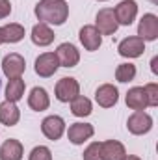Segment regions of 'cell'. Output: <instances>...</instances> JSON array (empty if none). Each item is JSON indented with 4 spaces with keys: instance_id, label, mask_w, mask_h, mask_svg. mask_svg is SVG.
Wrapping results in <instances>:
<instances>
[{
    "instance_id": "1",
    "label": "cell",
    "mask_w": 158,
    "mask_h": 160,
    "mask_svg": "<svg viewBox=\"0 0 158 160\" xmlns=\"http://www.w3.org/2000/svg\"><path fill=\"white\" fill-rule=\"evenodd\" d=\"M36 17L45 24H63L69 17V6L65 0H39L36 4Z\"/></svg>"
},
{
    "instance_id": "2",
    "label": "cell",
    "mask_w": 158,
    "mask_h": 160,
    "mask_svg": "<svg viewBox=\"0 0 158 160\" xmlns=\"http://www.w3.org/2000/svg\"><path fill=\"white\" fill-rule=\"evenodd\" d=\"M117 19H116V13L112 8H102L99 9L97 13V19H95V28L99 30L101 36H112L117 32Z\"/></svg>"
},
{
    "instance_id": "3",
    "label": "cell",
    "mask_w": 158,
    "mask_h": 160,
    "mask_svg": "<svg viewBox=\"0 0 158 160\" xmlns=\"http://www.w3.org/2000/svg\"><path fill=\"white\" fill-rule=\"evenodd\" d=\"M54 91H56V99L60 102H69L80 95V84L73 77H63L62 80H58Z\"/></svg>"
},
{
    "instance_id": "4",
    "label": "cell",
    "mask_w": 158,
    "mask_h": 160,
    "mask_svg": "<svg viewBox=\"0 0 158 160\" xmlns=\"http://www.w3.org/2000/svg\"><path fill=\"white\" fill-rule=\"evenodd\" d=\"M24 69H26V62H24V58L21 56V54H17V52H11V54H7L4 60H2V71H4V75L7 77V78H21V75L24 73Z\"/></svg>"
},
{
    "instance_id": "5",
    "label": "cell",
    "mask_w": 158,
    "mask_h": 160,
    "mask_svg": "<svg viewBox=\"0 0 158 160\" xmlns=\"http://www.w3.org/2000/svg\"><path fill=\"white\" fill-rule=\"evenodd\" d=\"M126 128H128V132H132V134H136V136L147 134V132L153 128V118H151L149 114H145L143 110H138V112H134V114L128 118Z\"/></svg>"
},
{
    "instance_id": "6",
    "label": "cell",
    "mask_w": 158,
    "mask_h": 160,
    "mask_svg": "<svg viewBox=\"0 0 158 160\" xmlns=\"http://www.w3.org/2000/svg\"><path fill=\"white\" fill-rule=\"evenodd\" d=\"M116 13V19H117V24H123V26H130L138 15V4L136 0H123L119 2L114 9Z\"/></svg>"
},
{
    "instance_id": "7",
    "label": "cell",
    "mask_w": 158,
    "mask_h": 160,
    "mask_svg": "<svg viewBox=\"0 0 158 160\" xmlns=\"http://www.w3.org/2000/svg\"><path fill=\"white\" fill-rule=\"evenodd\" d=\"M138 38L143 41H155L158 38V17L153 13H145L138 24Z\"/></svg>"
},
{
    "instance_id": "8",
    "label": "cell",
    "mask_w": 158,
    "mask_h": 160,
    "mask_svg": "<svg viewBox=\"0 0 158 160\" xmlns=\"http://www.w3.org/2000/svg\"><path fill=\"white\" fill-rule=\"evenodd\" d=\"M54 54H56L58 63H60L62 67H75V65H78V62H80L78 50H77V47L71 45V43H62V45L56 48Z\"/></svg>"
},
{
    "instance_id": "9",
    "label": "cell",
    "mask_w": 158,
    "mask_h": 160,
    "mask_svg": "<svg viewBox=\"0 0 158 160\" xmlns=\"http://www.w3.org/2000/svg\"><path fill=\"white\" fill-rule=\"evenodd\" d=\"M58 67H60V63H58V58L54 52H45V54L37 56V60H36V73L43 78L52 77L58 71Z\"/></svg>"
},
{
    "instance_id": "10",
    "label": "cell",
    "mask_w": 158,
    "mask_h": 160,
    "mask_svg": "<svg viewBox=\"0 0 158 160\" xmlns=\"http://www.w3.org/2000/svg\"><path fill=\"white\" fill-rule=\"evenodd\" d=\"M41 130L43 134L48 138V140H60L62 134L65 132V121L62 119L60 116H48L45 118L43 123H41Z\"/></svg>"
},
{
    "instance_id": "11",
    "label": "cell",
    "mask_w": 158,
    "mask_h": 160,
    "mask_svg": "<svg viewBox=\"0 0 158 160\" xmlns=\"http://www.w3.org/2000/svg\"><path fill=\"white\" fill-rule=\"evenodd\" d=\"M117 99H119V91H117V88L112 86V84H102L95 91V101L102 108H112L117 102Z\"/></svg>"
},
{
    "instance_id": "12",
    "label": "cell",
    "mask_w": 158,
    "mask_h": 160,
    "mask_svg": "<svg viewBox=\"0 0 158 160\" xmlns=\"http://www.w3.org/2000/svg\"><path fill=\"white\" fill-rule=\"evenodd\" d=\"M119 54L125 58H138L145 50V41L141 38H125L117 47Z\"/></svg>"
},
{
    "instance_id": "13",
    "label": "cell",
    "mask_w": 158,
    "mask_h": 160,
    "mask_svg": "<svg viewBox=\"0 0 158 160\" xmlns=\"http://www.w3.org/2000/svg\"><path fill=\"white\" fill-rule=\"evenodd\" d=\"M93 132L95 130H93V127L89 123H73L69 127V130H67V138H69L71 143L82 145L86 140H89L93 136Z\"/></svg>"
},
{
    "instance_id": "14",
    "label": "cell",
    "mask_w": 158,
    "mask_h": 160,
    "mask_svg": "<svg viewBox=\"0 0 158 160\" xmlns=\"http://www.w3.org/2000/svg\"><path fill=\"white\" fill-rule=\"evenodd\" d=\"M78 38H80V43L84 45V48L86 50H91V52L97 50L101 47V43H102V36L99 34V30L95 26H84L80 30Z\"/></svg>"
},
{
    "instance_id": "15",
    "label": "cell",
    "mask_w": 158,
    "mask_h": 160,
    "mask_svg": "<svg viewBox=\"0 0 158 160\" xmlns=\"http://www.w3.org/2000/svg\"><path fill=\"white\" fill-rule=\"evenodd\" d=\"M101 157L102 160H123L126 157L125 145L116 140H108L101 143Z\"/></svg>"
},
{
    "instance_id": "16",
    "label": "cell",
    "mask_w": 158,
    "mask_h": 160,
    "mask_svg": "<svg viewBox=\"0 0 158 160\" xmlns=\"http://www.w3.org/2000/svg\"><path fill=\"white\" fill-rule=\"evenodd\" d=\"M19 118H21V112L17 108L15 102L11 101H4L0 104V123L6 125V127H13L19 123Z\"/></svg>"
},
{
    "instance_id": "17",
    "label": "cell",
    "mask_w": 158,
    "mask_h": 160,
    "mask_svg": "<svg viewBox=\"0 0 158 160\" xmlns=\"http://www.w3.org/2000/svg\"><path fill=\"white\" fill-rule=\"evenodd\" d=\"M48 104H50V99H48L47 89H43V88H34V89L30 91V95H28V106H30L32 110L43 112V110L48 108Z\"/></svg>"
},
{
    "instance_id": "18",
    "label": "cell",
    "mask_w": 158,
    "mask_h": 160,
    "mask_svg": "<svg viewBox=\"0 0 158 160\" xmlns=\"http://www.w3.org/2000/svg\"><path fill=\"white\" fill-rule=\"evenodd\" d=\"M126 106L130 110H145L149 104H147V95H145V89L143 88H132L128 89L126 93Z\"/></svg>"
},
{
    "instance_id": "19",
    "label": "cell",
    "mask_w": 158,
    "mask_h": 160,
    "mask_svg": "<svg viewBox=\"0 0 158 160\" xmlns=\"http://www.w3.org/2000/svg\"><path fill=\"white\" fill-rule=\"evenodd\" d=\"M0 160H22V143L19 140H6L0 147Z\"/></svg>"
},
{
    "instance_id": "20",
    "label": "cell",
    "mask_w": 158,
    "mask_h": 160,
    "mask_svg": "<svg viewBox=\"0 0 158 160\" xmlns=\"http://www.w3.org/2000/svg\"><path fill=\"white\" fill-rule=\"evenodd\" d=\"M32 41H34V45H37V47H47V45H50L52 41H54V32L48 28V24H45V22H39V24H36L34 28H32Z\"/></svg>"
},
{
    "instance_id": "21",
    "label": "cell",
    "mask_w": 158,
    "mask_h": 160,
    "mask_svg": "<svg viewBox=\"0 0 158 160\" xmlns=\"http://www.w3.org/2000/svg\"><path fill=\"white\" fill-rule=\"evenodd\" d=\"M22 95H24V80L11 78L7 82V88H6V101L17 102V101L22 99Z\"/></svg>"
},
{
    "instance_id": "22",
    "label": "cell",
    "mask_w": 158,
    "mask_h": 160,
    "mask_svg": "<svg viewBox=\"0 0 158 160\" xmlns=\"http://www.w3.org/2000/svg\"><path fill=\"white\" fill-rule=\"evenodd\" d=\"M24 38V28L17 22H11V24H6L2 28V39L4 43H19V41Z\"/></svg>"
},
{
    "instance_id": "23",
    "label": "cell",
    "mask_w": 158,
    "mask_h": 160,
    "mask_svg": "<svg viewBox=\"0 0 158 160\" xmlns=\"http://www.w3.org/2000/svg\"><path fill=\"white\" fill-rule=\"evenodd\" d=\"M71 112H73V116H77V118H86V116H89L91 114V101L87 99V97H75L73 101H71Z\"/></svg>"
},
{
    "instance_id": "24",
    "label": "cell",
    "mask_w": 158,
    "mask_h": 160,
    "mask_svg": "<svg viewBox=\"0 0 158 160\" xmlns=\"http://www.w3.org/2000/svg\"><path fill=\"white\" fill-rule=\"evenodd\" d=\"M134 77H136V65H132V63H121V65H117L116 78L119 82H130V80H134Z\"/></svg>"
},
{
    "instance_id": "25",
    "label": "cell",
    "mask_w": 158,
    "mask_h": 160,
    "mask_svg": "<svg viewBox=\"0 0 158 160\" xmlns=\"http://www.w3.org/2000/svg\"><path fill=\"white\" fill-rule=\"evenodd\" d=\"M28 160H52V153H50L48 147H45V145H37V147L32 149L30 158Z\"/></svg>"
},
{
    "instance_id": "26",
    "label": "cell",
    "mask_w": 158,
    "mask_h": 160,
    "mask_svg": "<svg viewBox=\"0 0 158 160\" xmlns=\"http://www.w3.org/2000/svg\"><path fill=\"white\" fill-rule=\"evenodd\" d=\"M84 160H102V157H101V143L99 142H93V143H89L86 147Z\"/></svg>"
},
{
    "instance_id": "27",
    "label": "cell",
    "mask_w": 158,
    "mask_h": 160,
    "mask_svg": "<svg viewBox=\"0 0 158 160\" xmlns=\"http://www.w3.org/2000/svg\"><path fill=\"white\" fill-rule=\"evenodd\" d=\"M143 89H145V95H147V104L149 106H158V84L151 82Z\"/></svg>"
},
{
    "instance_id": "28",
    "label": "cell",
    "mask_w": 158,
    "mask_h": 160,
    "mask_svg": "<svg viewBox=\"0 0 158 160\" xmlns=\"http://www.w3.org/2000/svg\"><path fill=\"white\" fill-rule=\"evenodd\" d=\"M11 13V4L9 0H0V19H6Z\"/></svg>"
},
{
    "instance_id": "29",
    "label": "cell",
    "mask_w": 158,
    "mask_h": 160,
    "mask_svg": "<svg viewBox=\"0 0 158 160\" xmlns=\"http://www.w3.org/2000/svg\"><path fill=\"white\" fill-rule=\"evenodd\" d=\"M156 63H158V58L155 56V58H153V62H151V69H153V73H155V75L158 73V69H156Z\"/></svg>"
},
{
    "instance_id": "30",
    "label": "cell",
    "mask_w": 158,
    "mask_h": 160,
    "mask_svg": "<svg viewBox=\"0 0 158 160\" xmlns=\"http://www.w3.org/2000/svg\"><path fill=\"white\" fill-rule=\"evenodd\" d=\"M123 160H141V158H140V157H134V155H126Z\"/></svg>"
},
{
    "instance_id": "31",
    "label": "cell",
    "mask_w": 158,
    "mask_h": 160,
    "mask_svg": "<svg viewBox=\"0 0 158 160\" xmlns=\"http://www.w3.org/2000/svg\"><path fill=\"white\" fill-rule=\"evenodd\" d=\"M4 43V39H2V28H0V45Z\"/></svg>"
},
{
    "instance_id": "32",
    "label": "cell",
    "mask_w": 158,
    "mask_h": 160,
    "mask_svg": "<svg viewBox=\"0 0 158 160\" xmlns=\"http://www.w3.org/2000/svg\"><path fill=\"white\" fill-rule=\"evenodd\" d=\"M99 2H104V0H99Z\"/></svg>"
}]
</instances>
